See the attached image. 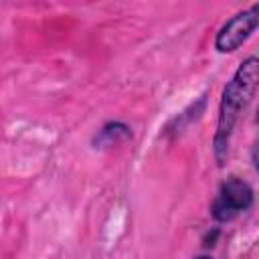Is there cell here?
<instances>
[{"label": "cell", "instance_id": "obj_1", "mask_svg": "<svg viewBox=\"0 0 259 259\" xmlns=\"http://www.w3.org/2000/svg\"><path fill=\"white\" fill-rule=\"evenodd\" d=\"M259 81V59L251 57L247 59L231 79V83L225 87L223 101H221V113H219V132H217V150H223L229 142V136L233 132V125L237 121V115L241 109L249 103L255 85Z\"/></svg>", "mask_w": 259, "mask_h": 259}, {"label": "cell", "instance_id": "obj_2", "mask_svg": "<svg viewBox=\"0 0 259 259\" xmlns=\"http://www.w3.org/2000/svg\"><path fill=\"white\" fill-rule=\"evenodd\" d=\"M253 202V190L239 178H229L221 184L219 194L212 202V217L219 221H231L239 212L247 210Z\"/></svg>", "mask_w": 259, "mask_h": 259}, {"label": "cell", "instance_id": "obj_3", "mask_svg": "<svg viewBox=\"0 0 259 259\" xmlns=\"http://www.w3.org/2000/svg\"><path fill=\"white\" fill-rule=\"evenodd\" d=\"M257 26H259V4H253L247 10L237 12L231 20L223 24V28L217 34V49L221 53L237 51Z\"/></svg>", "mask_w": 259, "mask_h": 259}, {"label": "cell", "instance_id": "obj_4", "mask_svg": "<svg viewBox=\"0 0 259 259\" xmlns=\"http://www.w3.org/2000/svg\"><path fill=\"white\" fill-rule=\"evenodd\" d=\"M253 162H255V168L259 170V138H257V142L253 146Z\"/></svg>", "mask_w": 259, "mask_h": 259}, {"label": "cell", "instance_id": "obj_5", "mask_svg": "<svg viewBox=\"0 0 259 259\" xmlns=\"http://www.w3.org/2000/svg\"><path fill=\"white\" fill-rule=\"evenodd\" d=\"M198 259H208V257H198Z\"/></svg>", "mask_w": 259, "mask_h": 259}]
</instances>
